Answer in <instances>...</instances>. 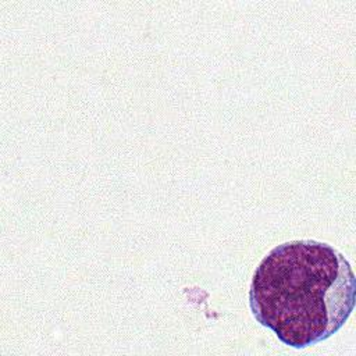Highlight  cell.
Instances as JSON below:
<instances>
[{
	"label": "cell",
	"instance_id": "obj_1",
	"mask_svg": "<svg viewBox=\"0 0 356 356\" xmlns=\"http://www.w3.org/2000/svg\"><path fill=\"white\" fill-rule=\"evenodd\" d=\"M356 282L348 259L314 239L273 248L254 270L249 305L253 317L296 349L335 334L355 307Z\"/></svg>",
	"mask_w": 356,
	"mask_h": 356
}]
</instances>
